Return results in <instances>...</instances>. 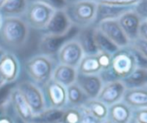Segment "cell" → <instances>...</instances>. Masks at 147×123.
Instances as JSON below:
<instances>
[{"instance_id": "b9f144b4", "label": "cell", "mask_w": 147, "mask_h": 123, "mask_svg": "<svg viewBox=\"0 0 147 123\" xmlns=\"http://www.w3.org/2000/svg\"><path fill=\"white\" fill-rule=\"evenodd\" d=\"M5 2H6V0H0V9H1V7L5 5Z\"/></svg>"}, {"instance_id": "ab89813d", "label": "cell", "mask_w": 147, "mask_h": 123, "mask_svg": "<svg viewBox=\"0 0 147 123\" xmlns=\"http://www.w3.org/2000/svg\"><path fill=\"white\" fill-rule=\"evenodd\" d=\"M5 84H7V83L5 82V80L3 79V77L1 76V75H0V88L3 87V86H4V85H5Z\"/></svg>"}, {"instance_id": "44dd1931", "label": "cell", "mask_w": 147, "mask_h": 123, "mask_svg": "<svg viewBox=\"0 0 147 123\" xmlns=\"http://www.w3.org/2000/svg\"><path fill=\"white\" fill-rule=\"evenodd\" d=\"M132 116V109L120 101L110 107H108L107 120L113 123H129Z\"/></svg>"}, {"instance_id": "52a82bcc", "label": "cell", "mask_w": 147, "mask_h": 123, "mask_svg": "<svg viewBox=\"0 0 147 123\" xmlns=\"http://www.w3.org/2000/svg\"><path fill=\"white\" fill-rule=\"evenodd\" d=\"M16 88L22 94L24 100L31 108L34 115L46 109V103L42 89L29 80L18 81Z\"/></svg>"}, {"instance_id": "8d00e7d4", "label": "cell", "mask_w": 147, "mask_h": 123, "mask_svg": "<svg viewBox=\"0 0 147 123\" xmlns=\"http://www.w3.org/2000/svg\"><path fill=\"white\" fill-rule=\"evenodd\" d=\"M81 112H82V115H81L80 123H102L103 122L98 120L97 118H95L94 115H92L89 112H88L86 109H84L82 107H81Z\"/></svg>"}, {"instance_id": "ac0fdd59", "label": "cell", "mask_w": 147, "mask_h": 123, "mask_svg": "<svg viewBox=\"0 0 147 123\" xmlns=\"http://www.w3.org/2000/svg\"><path fill=\"white\" fill-rule=\"evenodd\" d=\"M132 10H133V6L125 7V6L97 4V11H96L94 26H96L99 23L105 21V20L118 19L125 12L132 11Z\"/></svg>"}, {"instance_id": "3957f363", "label": "cell", "mask_w": 147, "mask_h": 123, "mask_svg": "<svg viewBox=\"0 0 147 123\" xmlns=\"http://www.w3.org/2000/svg\"><path fill=\"white\" fill-rule=\"evenodd\" d=\"M136 69V64L130 47L119 49L112 55L111 65L108 70L99 74L104 83L113 81H121Z\"/></svg>"}, {"instance_id": "60d3db41", "label": "cell", "mask_w": 147, "mask_h": 123, "mask_svg": "<svg viewBox=\"0 0 147 123\" xmlns=\"http://www.w3.org/2000/svg\"><path fill=\"white\" fill-rule=\"evenodd\" d=\"M5 50H4L3 49H1V48H0V60H1L2 59V57L4 56V55L5 54Z\"/></svg>"}, {"instance_id": "9c48e42d", "label": "cell", "mask_w": 147, "mask_h": 123, "mask_svg": "<svg viewBox=\"0 0 147 123\" xmlns=\"http://www.w3.org/2000/svg\"><path fill=\"white\" fill-rule=\"evenodd\" d=\"M83 50L76 38L67 42L57 53L55 59L57 64L67 65L73 68H77L82 57Z\"/></svg>"}, {"instance_id": "e0dca14e", "label": "cell", "mask_w": 147, "mask_h": 123, "mask_svg": "<svg viewBox=\"0 0 147 123\" xmlns=\"http://www.w3.org/2000/svg\"><path fill=\"white\" fill-rule=\"evenodd\" d=\"M95 26H90L79 30L76 40L82 47L84 55H96L99 53L94 40Z\"/></svg>"}, {"instance_id": "bcb514c9", "label": "cell", "mask_w": 147, "mask_h": 123, "mask_svg": "<svg viewBox=\"0 0 147 123\" xmlns=\"http://www.w3.org/2000/svg\"><path fill=\"white\" fill-rule=\"evenodd\" d=\"M71 1H76V0H67V2H71ZM93 1H94V0H93Z\"/></svg>"}, {"instance_id": "6da1fadb", "label": "cell", "mask_w": 147, "mask_h": 123, "mask_svg": "<svg viewBox=\"0 0 147 123\" xmlns=\"http://www.w3.org/2000/svg\"><path fill=\"white\" fill-rule=\"evenodd\" d=\"M30 30L21 18H3L0 27V48L16 54L26 46Z\"/></svg>"}, {"instance_id": "7c38bea8", "label": "cell", "mask_w": 147, "mask_h": 123, "mask_svg": "<svg viewBox=\"0 0 147 123\" xmlns=\"http://www.w3.org/2000/svg\"><path fill=\"white\" fill-rule=\"evenodd\" d=\"M10 107L21 123H31L34 113L24 100L22 94L15 87L12 89L10 96Z\"/></svg>"}, {"instance_id": "836d02e7", "label": "cell", "mask_w": 147, "mask_h": 123, "mask_svg": "<svg viewBox=\"0 0 147 123\" xmlns=\"http://www.w3.org/2000/svg\"><path fill=\"white\" fill-rule=\"evenodd\" d=\"M133 11L144 20H147V0H139L133 6Z\"/></svg>"}, {"instance_id": "8fae6325", "label": "cell", "mask_w": 147, "mask_h": 123, "mask_svg": "<svg viewBox=\"0 0 147 123\" xmlns=\"http://www.w3.org/2000/svg\"><path fill=\"white\" fill-rule=\"evenodd\" d=\"M119 49L126 48L130 45V41L121 29L118 19L105 20L95 26Z\"/></svg>"}, {"instance_id": "4fadbf2b", "label": "cell", "mask_w": 147, "mask_h": 123, "mask_svg": "<svg viewBox=\"0 0 147 123\" xmlns=\"http://www.w3.org/2000/svg\"><path fill=\"white\" fill-rule=\"evenodd\" d=\"M73 25L64 10L54 11L46 27L41 31L45 35H64L67 33Z\"/></svg>"}, {"instance_id": "f35d334b", "label": "cell", "mask_w": 147, "mask_h": 123, "mask_svg": "<svg viewBox=\"0 0 147 123\" xmlns=\"http://www.w3.org/2000/svg\"><path fill=\"white\" fill-rule=\"evenodd\" d=\"M138 37L147 41V20L141 21L138 30Z\"/></svg>"}, {"instance_id": "d590c367", "label": "cell", "mask_w": 147, "mask_h": 123, "mask_svg": "<svg viewBox=\"0 0 147 123\" xmlns=\"http://www.w3.org/2000/svg\"><path fill=\"white\" fill-rule=\"evenodd\" d=\"M96 55H97V58L99 61V64L101 67V71L108 70L111 65L112 55L109 54L101 53V52H99Z\"/></svg>"}, {"instance_id": "1f68e13d", "label": "cell", "mask_w": 147, "mask_h": 123, "mask_svg": "<svg viewBox=\"0 0 147 123\" xmlns=\"http://www.w3.org/2000/svg\"><path fill=\"white\" fill-rule=\"evenodd\" d=\"M138 1L139 0H94V2H96L97 4L125 6V7L134 6Z\"/></svg>"}, {"instance_id": "ffe728a7", "label": "cell", "mask_w": 147, "mask_h": 123, "mask_svg": "<svg viewBox=\"0 0 147 123\" xmlns=\"http://www.w3.org/2000/svg\"><path fill=\"white\" fill-rule=\"evenodd\" d=\"M77 74L78 72L76 68L57 64L53 71L51 79L67 88L71 84L76 83Z\"/></svg>"}, {"instance_id": "d6986e66", "label": "cell", "mask_w": 147, "mask_h": 123, "mask_svg": "<svg viewBox=\"0 0 147 123\" xmlns=\"http://www.w3.org/2000/svg\"><path fill=\"white\" fill-rule=\"evenodd\" d=\"M122 101L131 109L147 107V89L138 88L126 89Z\"/></svg>"}, {"instance_id": "ee69618b", "label": "cell", "mask_w": 147, "mask_h": 123, "mask_svg": "<svg viewBox=\"0 0 147 123\" xmlns=\"http://www.w3.org/2000/svg\"><path fill=\"white\" fill-rule=\"evenodd\" d=\"M2 21H3V17L0 14V27H1V24H2Z\"/></svg>"}, {"instance_id": "8992f818", "label": "cell", "mask_w": 147, "mask_h": 123, "mask_svg": "<svg viewBox=\"0 0 147 123\" xmlns=\"http://www.w3.org/2000/svg\"><path fill=\"white\" fill-rule=\"evenodd\" d=\"M79 29L73 26L72 29L64 35H45L42 34L37 43L38 54L55 57L61 47L69 40L76 38Z\"/></svg>"}, {"instance_id": "f1b7e54d", "label": "cell", "mask_w": 147, "mask_h": 123, "mask_svg": "<svg viewBox=\"0 0 147 123\" xmlns=\"http://www.w3.org/2000/svg\"><path fill=\"white\" fill-rule=\"evenodd\" d=\"M81 115V107H67L64 109L61 123H80Z\"/></svg>"}, {"instance_id": "484cf974", "label": "cell", "mask_w": 147, "mask_h": 123, "mask_svg": "<svg viewBox=\"0 0 147 123\" xmlns=\"http://www.w3.org/2000/svg\"><path fill=\"white\" fill-rule=\"evenodd\" d=\"M76 70L78 74L99 75L101 71V67L99 64L97 55H84Z\"/></svg>"}, {"instance_id": "5bb4252c", "label": "cell", "mask_w": 147, "mask_h": 123, "mask_svg": "<svg viewBox=\"0 0 147 123\" xmlns=\"http://www.w3.org/2000/svg\"><path fill=\"white\" fill-rule=\"evenodd\" d=\"M126 90L124 83L121 81H113L104 83L97 99L110 107L120 101Z\"/></svg>"}, {"instance_id": "603a6c76", "label": "cell", "mask_w": 147, "mask_h": 123, "mask_svg": "<svg viewBox=\"0 0 147 123\" xmlns=\"http://www.w3.org/2000/svg\"><path fill=\"white\" fill-rule=\"evenodd\" d=\"M126 89L145 88L147 86V70L136 68L128 76L121 80Z\"/></svg>"}, {"instance_id": "cb8c5ba5", "label": "cell", "mask_w": 147, "mask_h": 123, "mask_svg": "<svg viewBox=\"0 0 147 123\" xmlns=\"http://www.w3.org/2000/svg\"><path fill=\"white\" fill-rule=\"evenodd\" d=\"M67 90V107H81L88 100V96L84 94L82 89L74 83L66 88Z\"/></svg>"}, {"instance_id": "7a4b0ae2", "label": "cell", "mask_w": 147, "mask_h": 123, "mask_svg": "<svg viewBox=\"0 0 147 123\" xmlns=\"http://www.w3.org/2000/svg\"><path fill=\"white\" fill-rule=\"evenodd\" d=\"M56 64L57 62L55 57L36 54L26 59L23 69L28 80L42 89V87L51 80Z\"/></svg>"}, {"instance_id": "2e32d148", "label": "cell", "mask_w": 147, "mask_h": 123, "mask_svg": "<svg viewBox=\"0 0 147 123\" xmlns=\"http://www.w3.org/2000/svg\"><path fill=\"white\" fill-rule=\"evenodd\" d=\"M141 18L132 11H127L118 18V22L129 39L130 43L138 37V30L141 24Z\"/></svg>"}, {"instance_id": "f6af8a7d", "label": "cell", "mask_w": 147, "mask_h": 123, "mask_svg": "<svg viewBox=\"0 0 147 123\" xmlns=\"http://www.w3.org/2000/svg\"><path fill=\"white\" fill-rule=\"evenodd\" d=\"M102 123H113V122H111V121H109V120H107L103 121Z\"/></svg>"}, {"instance_id": "74e56055", "label": "cell", "mask_w": 147, "mask_h": 123, "mask_svg": "<svg viewBox=\"0 0 147 123\" xmlns=\"http://www.w3.org/2000/svg\"><path fill=\"white\" fill-rule=\"evenodd\" d=\"M131 117L139 123H147V107L134 109Z\"/></svg>"}, {"instance_id": "9a60e30c", "label": "cell", "mask_w": 147, "mask_h": 123, "mask_svg": "<svg viewBox=\"0 0 147 123\" xmlns=\"http://www.w3.org/2000/svg\"><path fill=\"white\" fill-rule=\"evenodd\" d=\"M76 83L82 89L88 99H96L104 85L100 75L77 74Z\"/></svg>"}, {"instance_id": "7402d4cb", "label": "cell", "mask_w": 147, "mask_h": 123, "mask_svg": "<svg viewBox=\"0 0 147 123\" xmlns=\"http://www.w3.org/2000/svg\"><path fill=\"white\" fill-rule=\"evenodd\" d=\"M29 4V0H6L0 9L3 18H21Z\"/></svg>"}, {"instance_id": "4dcf8cb0", "label": "cell", "mask_w": 147, "mask_h": 123, "mask_svg": "<svg viewBox=\"0 0 147 123\" xmlns=\"http://www.w3.org/2000/svg\"><path fill=\"white\" fill-rule=\"evenodd\" d=\"M29 2H38L44 4L54 11L57 10H64L67 5V0H29Z\"/></svg>"}, {"instance_id": "4316f807", "label": "cell", "mask_w": 147, "mask_h": 123, "mask_svg": "<svg viewBox=\"0 0 147 123\" xmlns=\"http://www.w3.org/2000/svg\"><path fill=\"white\" fill-rule=\"evenodd\" d=\"M84 109L101 121H105L108 115V107L96 99H88L82 106Z\"/></svg>"}, {"instance_id": "5b68a950", "label": "cell", "mask_w": 147, "mask_h": 123, "mask_svg": "<svg viewBox=\"0 0 147 123\" xmlns=\"http://www.w3.org/2000/svg\"><path fill=\"white\" fill-rule=\"evenodd\" d=\"M53 12L54 10L44 4L29 2L21 18L25 22L30 30H33L41 32L46 27Z\"/></svg>"}, {"instance_id": "e575fe53", "label": "cell", "mask_w": 147, "mask_h": 123, "mask_svg": "<svg viewBox=\"0 0 147 123\" xmlns=\"http://www.w3.org/2000/svg\"><path fill=\"white\" fill-rule=\"evenodd\" d=\"M9 108H10V104L3 113L0 114V123H21L14 115L12 111L10 112Z\"/></svg>"}, {"instance_id": "7dc6e473", "label": "cell", "mask_w": 147, "mask_h": 123, "mask_svg": "<svg viewBox=\"0 0 147 123\" xmlns=\"http://www.w3.org/2000/svg\"></svg>"}, {"instance_id": "7bdbcfd3", "label": "cell", "mask_w": 147, "mask_h": 123, "mask_svg": "<svg viewBox=\"0 0 147 123\" xmlns=\"http://www.w3.org/2000/svg\"><path fill=\"white\" fill-rule=\"evenodd\" d=\"M129 123H139V122H138L136 120H134L132 117H131V119L130 120V121H129Z\"/></svg>"}, {"instance_id": "30bf717a", "label": "cell", "mask_w": 147, "mask_h": 123, "mask_svg": "<svg viewBox=\"0 0 147 123\" xmlns=\"http://www.w3.org/2000/svg\"><path fill=\"white\" fill-rule=\"evenodd\" d=\"M22 65L17 54L5 52L0 60V75L7 84H14L21 75Z\"/></svg>"}, {"instance_id": "d4e9b609", "label": "cell", "mask_w": 147, "mask_h": 123, "mask_svg": "<svg viewBox=\"0 0 147 123\" xmlns=\"http://www.w3.org/2000/svg\"><path fill=\"white\" fill-rule=\"evenodd\" d=\"M64 109L47 107L42 112L35 114L31 123H61Z\"/></svg>"}, {"instance_id": "83f0119b", "label": "cell", "mask_w": 147, "mask_h": 123, "mask_svg": "<svg viewBox=\"0 0 147 123\" xmlns=\"http://www.w3.org/2000/svg\"><path fill=\"white\" fill-rule=\"evenodd\" d=\"M94 40L99 52L107 53L113 55L119 49V48L114 43H113L96 27L94 30Z\"/></svg>"}, {"instance_id": "f546056e", "label": "cell", "mask_w": 147, "mask_h": 123, "mask_svg": "<svg viewBox=\"0 0 147 123\" xmlns=\"http://www.w3.org/2000/svg\"><path fill=\"white\" fill-rule=\"evenodd\" d=\"M17 83V82H16ZM14 84H5L0 88V108L5 107L10 103V96L12 89L15 87Z\"/></svg>"}, {"instance_id": "ba28073f", "label": "cell", "mask_w": 147, "mask_h": 123, "mask_svg": "<svg viewBox=\"0 0 147 123\" xmlns=\"http://www.w3.org/2000/svg\"><path fill=\"white\" fill-rule=\"evenodd\" d=\"M42 90L44 95L46 107L57 109H64L67 107L66 87L51 79L42 87Z\"/></svg>"}, {"instance_id": "277c9868", "label": "cell", "mask_w": 147, "mask_h": 123, "mask_svg": "<svg viewBox=\"0 0 147 123\" xmlns=\"http://www.w3.org/2000/svg\"><path fill=\"white\" fill-rule=\"evenodd\" d=\"M97 3L93 0H76L68 2L64 9L72 25L79 30L94 25Z\"/></svg>"}, {"instance_id": "d6a6232c", "label": "cell", "mask_w": 147, "mask_h": 123, "mask_svg": "<svg viewBox=\"0 0 147 123\" xmlns=\"http://www.w3.org/2000/svg\"><path fill=\"white\" fill-rule=\"evenodd\" d=\"M131 48L138 51L145 59H147V41L140 37H138L136 40L132 41L130 45Z\"/></svg>"}]
</instances>
